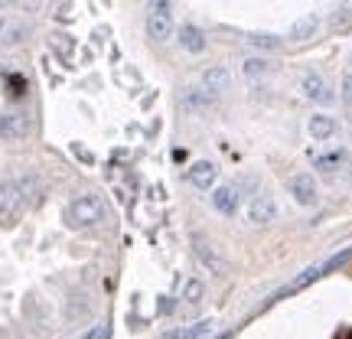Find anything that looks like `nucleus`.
<instances>
[{"instance_id": "13", "label": "nucleus", "mask_w": 352, "mask_h": 339, "mask_svg": "<svg viewBox=\"0 0 352 339\" xmlns=\"http://www.w3.org/2000/svg\"><path fill=\"white\" fill-rule=\"evenodd\" d=\"M179 46H183L186 52H192V56H199V52L206 50V33H202L199 26L186 23L183 30H179Z\"/></svg>"}, {"instance_id": "4", "label": "nucleus", "mask_w": 352, "mask_h": 339, "mask_svg": "<svg viewBox=\"0 0 352 339\" xmlns=\"http://www.w3.org/2000/svg\"><path fill=\"white\" fill-rule=\"evenodd\" d=\"M196 258L206 264V271H209V274H226V267H228L226 254H222V248L212 245L209 239H196Z\"/></svg>"}, {"instance_id": "17", "label": "nucleus", "mask_w": 352, "mask_h": 339, "mask_svg": "<svg viewBox=\"0 0 352 339\" xmlns=\"http://www.w3.org/2000/svg\"><path fill=\"white\" fill-rule=\"evenodd\" d=\"M241 72L248 78H261L271 72V63H267V59H245V63H241Z\"/></svg>"}, {"instance_id": "11", "label": "nucleus", "mask_w": 352, "mask_h": 339, "mask_svg": "<svg viewBox=\"0 0 352 339\" xmlns=\"http://www.w3.org/2000/svg\"><path fill=\"white\" fill-rule=\"evenodd\" d=\"M336 118H329V114H314L310 121H307V131H310V138L314 140H329L336 138Z\"/></svg>"}, {"instance_id": "23", "label": "nucleus", "mask_w": 352, "mask_h": 339, "mask_svg": "<svg viewBox=\"0 0 352 339\" xmlns=\"http://www.w3.org/2000/svg\"><path fill=\"white\" fill-rule=\"evenodd\" d=\"M3 26H7V20H3V13H0V33H3Z\"/></svg>"}, {"instance_id": "8", "label": "nucleus", "mask_w": 352, "mask_h": 339, "mask_svg": "<svg viewBox=\"0 0 352 339\" xmlns=\"http://www.w3.org/2000/svg\"><path fill=\"white\" fill-rule=\"evenodd\" d=\"M186 179L196 189H212L215 179H219V170H215L212 160H196V164L186 170Z\"/></svg>"}, {"instance_id": "19", "label": "nucleus", "mask_w": 352, "mask_h": 339, "mask_svg": "<svg viewBox=\"0 0 352 339\" xmlns=\"http://www.w3.org/2000/svg\"><path fill=\"white\" fill-rule=\"evenodd\" d=\"M342 160H346V157H342V153H327V157H316L314 164L320 166V170H327V173H329V170H333V166H340Z\"/></svg>"}, {"instance_id": "9", "label": "nucleus", "mask_w": 352, "mask_h": 339, "mask_svg": "<svg viewBox=\"0 0 352 339\" xmlns=\"http://www.w3.org/2000/svg\"><path fill=\"white\" fill-rule=\"evenodd\" d=\"M274 219H277V202L271 199V196L252 199V206H248V222H252V226H271Z\"/></svg>"}, {"instance_id": "6", "label": "nucleus", "mask_w": 352, "mask_h": 339, "mask_svg": "<svg viewBox=\"0 0 352 339\" xmlns=\"http://www.w3.org/2000/svg\"><path fill=\"white\" fill-rule=\"evenodd\" d=\"M300 91H303V98L316 101V105H327V101L333 98V91H329L327 78L320 76V72H307V76L300 78Z\"/></svg>"}, {"instance_id": "15", "label": "nucleus", "mask_w": 352, "mask_h": 339, "mask_svg": "<svg viewBox=\"0 0 352 339\" xmlns=\"http://www.w3.org/2000/svg\"><path fill=\"white\" fill-rule=\"evenodd\" d=\"M212 333V320H199V323H189L186 329H173L164 339H206Z\"/></svg>"}, {"instance_id": "5", "label": "nucleus", "mask_w": 352, "mask_h": 339, "mask_svg": "<svg viewBox=\"0 0 352 339\" xmlns=\"http://www.w3.org/2000/svg\"><path fill=\"white\" fill-rule=\"evenodd\" d=\"M147 33H151V39H157V43L170 39V33H173V13H170L166 3H157V7H153V13L147 17Z\"/></svg>"}, {"instance_id": "1", "label": "nucleus", "mask_w": 352, "mask_h": 339, "mask_svg": "<svg viewBox=\"0 0 352 339\" xmlns=\"http://www.w3.org/2000/svg\"><path fill=\"white\" fill-rule=\"evenodd\" d=\"M33 202V179H3L0 183V228H13Z\"/></svg>"}, {"instance_id": "16", "label": "nucleus", "mask_w": 352, "mask_h": 339, "mask_svg": "<svg viewBox=\"0 0 352 339\" xmlns=\"http://www.w3.org/2000/svg\"><path fill=\"white\" fill-rule=\"evenodd\" d=\"M248 43H252V50H264V52L280 50V36H274V33H252Z\"/></svg>"}, {"instance_id": "3", "label": "nucleus", "mask_w": 352, "mask_h": 339, "mask_svg": "<svg viewBox=\"0 0 352 339\" xmlns=\"http://www.w3.org/2000/svg\"><path fill=\"white\" fill-rule=\"evenodd\" d=\"M290 196H294V202H297V206H303V209H314L316 202H320V189H316V179H314L310 173L290 176Z\"/></svg>"}, {"instance_id": "10", "label": "nucleus", "mask_w": 352, "mask_h": 339, "mask_svg": "<svg viewBox=\"0 0 352 339\" xmlns=\"http://www.w3.org/2000/svg\"><path fill=\"white\" fill-rule=\"evenodd\" d=\"M228 78H232V76H228L226 65H209V69L199 76V85H202V91H206V95H219V91H226Z\"/></svg>"}, {"instance_id": "18", "label": "nucleus", "mask_w": 352, "mask_h": 339, "mask_svg": "<svg viewBox=\"0 0 352 339\" xmlns=\"http://www.w3.org/2000/svg\"><path fill=\"white\" fill-rule=\"evenodd\" d=\"M202 297H206V284H202L199 277H192V281L186 284V290H183V300H186V303H199Z\"/></svg>"}, {"instance_id": "7", "label": "nucleus", "mask_w": 352, "mask_h": 339, "mask_svg": "<svg viewBox=\"0 0 352 339\" xmlns=\"http://www.w3.org/2000/svg\"><path fill=\"white\" fill-rule=\"evenodd\" d=\"M239 202H241V193L235 183H226V186H215L212 193V206H215V212H222V215H235L239 212Z\"/></svg>"}, {"instance_id": "21", "label": "nucleus", "mask_w": 352, "mask_h": 339, "mask_svg": "<svg viewBox=\"0 0 352 339\" xmlns=\"http://www.w3.org/2000/svg\"><path fill=\"white\" fill-rule=\"evenodd\" d=\"M209 101H212V95H196V88H192V91L186 95V105H189V108H202V105H209Z\"/></svg>"}, {"instance_id": "14", "label": "nucleus", "mask_w": 352, "mask_h": 339, "mask_svg": "<svg viewBox=\"0 0 352 339\" xmlns=\"http://www.w3.org/2000/svg\"><path fill=\"white\" fill-rule=\"evenodd\" d=\"M30 131L26 114H0V138H23Z\"/></svg>"}, {"instance_id": "12", "label": "nucleus", "mask_w": 352, "mask_h": 339, "mask_svg": "<svg viewBox=\"0 0 352 339\" xmlns=\"http://www.w3.org/2000/svg\"><path fill=\"white\" fill-rule=\"evenodd\" d=\"M316 30H320V17H316V13H303L300 20H294V23H290V39H297V43L314 39Z\"/></svg>"}, {"instance_id": "2", "label": "nucleus", "mask_w": 352, "mask_h": 339, "mask_svg": "<svg viewBox=\"0 0 352 339\" xmlns=\"http://www.w3.org/2000/svg\"><path fill=\"white\" fill-rule=\"evenodd\" d=\"M101 215H104V202L88 193V196H78L76 202H69V209H65V226L69 228L95 226V222H101Z\"/></svg>"}, {"instance_id": "20", "label": "nucleus", "mask_w": 352, "mask_h": 339, "mask_svg": "<svg viewBox=\"0 0 352 339\" xmlns=\"http://www.w3.org/2000/svg\"><path fill=\"white\" fill-rule=\"evenodd\" d=\"M82 339H111V327L108 323H98V327H91Z\"/></svg>"}, {"instance_id": "22", "label": "nucleus", "mask_w": 352, "mask_h": 339, "mask_svg": "<svg viewBox=\"0 0 352 339\" xmlns=\"http://www.w3.org/2000/svg\"><path fill=\"white\" fill-rule=\"evenodd\" d=\"M342 101H346V105H352V72L342 78Z\"/></svg>"}]
</instances>
